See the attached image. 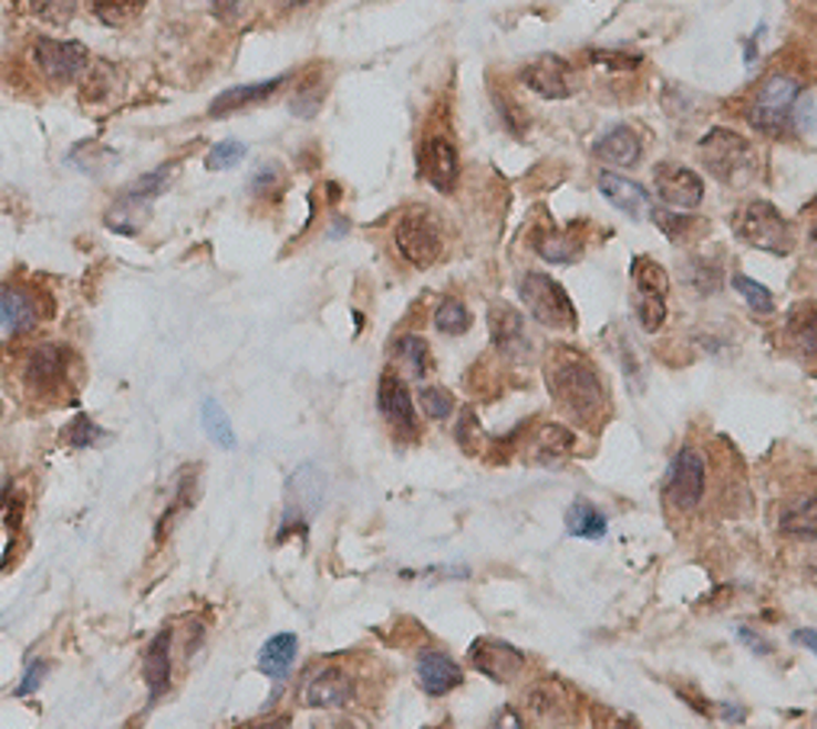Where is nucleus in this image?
Wrapping results in <instances>:
<instances>
[{"instance_id":"f257e3e1","label":"nucleus","mask_w":817,"mask_h":729,"mask_svg":"<svg viewBox=\"0 0 817 729\" xmlns=\"http://www.w3.org/2000/svg\"><path fill=\"white\" fill-rule=\"evenodd\" d=\"M545 379L550 398L563 408V415L577 425H596L606 415V389L592 364L570 351L557 347L545 364Z\"/></svg>"},{"instance_id":"f03ea898","label":"nucleus","mask_w":817,"mask_h":729,"mask_svg":"<svg viewBox=\"0 0 817 729\" xmlns=\"http://www.w3.org/2000/svg\"><path fill=\"white\" fill-rule=\"evenodd\" d=\"M699 158H702V165L709 167V174H715L717 180L734 184V187L747 184L753 167H756V158H753V148H749L747 138L734 133V129H724V126H715L712 133L702 135Z\"/></svg>"},{"instance_id":"7ed1b4c3","label":"nucleus","mask_w":817,"mask_h":729,"mask_svg":"<svg viewBox=\"0 0 817 729\" xmlns=\"http://www.w3.org/2000/svg\"><path fill=\"white\" fill-rule=\"evenodd\" d=\"M731 226H734V235L741 241H747L749 248H759V251L776 254V258H785L792 251L788 222L783 219V212L766 199H753L747 206H741L734 212Z\"/></svg>"},{"instance_id":"20e7f679","label":"nucleus","mask_w":817,"mask_h":729,"mask_svg":"<svg viewBox=\"0 0 817 729\" xmlns=\"http://www.w3.org/2000/svg\"><path fill=\"white\" fill-rule=\"evenodd\" d=\"M798 94H802V84L798 77L792 74H773L749 103L747 119L753 129L769 135H779L788 126L792 113H795V103H798Z\"/></svg>"},{"instance_id":"39448f33","label":"nucleus","mask_w":817,"mask_h":729,"mask_svg":"<svg viewBox=\"0 0 817 729\" xmlns=\"http://www.w3.org/2000/svg\"><path fill=\"white\" fill-rule=\"evenodd\" d=\"M518 293H521V302L528 305V312L535 315V322H541L547 329H573L577 325V309L567 296V290L554 277L525 273Z\"/></svg>"},{"instance_id":"423d86ee","label":"nucleus","mask_w":817,"mask_h":729,"mask_svg":"<svg viewBox=\"0 0 817 729\" xmlns=\"http://www.w3.org/2000/svg\"><path fill=\"white\" fill-rule=\"evenodd\" d=\"M396 248L412 267H432L444 251L442 229L438 219L425 209H408L406 216L396 222Z\"/></svg>"},{"instance_id":"0eeeda50","label":"nucleus","mask_w":817,"mask_h":729,"mask_svg":"<svg viewBox=\"0 0 817 729\" xmlns=\"http://www.w3.org/2000/svg\"><path fill=\"white\" fill-rule=\"evenodd\" d=\"M663 492H666V501L682 514L699 508V501L705 496V460L699 450L682 447L673 457V464L666 469V479H663Z\"/></svg>"},{"instance_id":"6e6552de","label":"nucleus","mask_w":817,"mask_h":729,"mask_svg":"<svg viewBox=\"0 0 817 729\" xmlns=\"http://www.w3.org/2000/svg\"><path fill=\"white\" fill-rule=\"evenodd\" d=\"M322 498H325V476L316 466L297 469L293 479L287 482V514H283V528L277 533V540H283L290 531L307 533L303 518H312L322 508Z\"/></svg>"},{"instance_id":"1a4fd4ad","label":"nucleus","mask_w":817,"mask_h":729,"mask_svg":"<svg viewBox=\"0 0 817 729\" xmlns=\"http://www.w3.org/2000/svg\"><path fill=\"white\" fill-rule=\"evenodd\" d=\"M354 675L344 665H319L312 668L300 685V704L312 710H335L354 700Z\"/></svg>"},{"instance_id":"9d476101","label":"nucleus","mask_w":817,"mask_h":729,"mask_svg":"<svg viewBox=\"0 0 817 729\" xmlns=\"http://www.w3.org/2000/svg\"><path fill=\"white\" fill-rule=\"evenodd\" d=\"M521 84L528 91H535L541 100H567L577 94L579 81L577 71L570 67V62H563L560 55H541L535 59L528 67H521Z\"/></svg>"},{"instance_id":"9b49d317","label":"nucleus","mask_w":817,"mask_h":729,"mask_svg":"<svg viewBox=\"0 0 817 729\" xmlns=\"http://www.w3.org/2000/svg\"><path fill=\"white\" fill-rule=\"evenodd\" d=\"M71 351L62 344H42L27 357L23 366V383L33 393H59L69 383Z\"/></svg>"},{"instance_id":"f8f14e48","label":"nucleus","mask_w":817,"mask_h":729,"mask_svg":"<svg viewBox=\"0 0 817 729\" xmlns=\"http://www.w3.org/2000/svg\"><path fill=\"white\" fill-rule=\"evenodd\" d=\"M33 62L49 81H71L87 67V49L65 39H39L33 45Z\"/></svg>"},{"instance_id":"ddd939ff","label":"nucleus","mask_w":817,"mask_h":729,"mask_svg":"<svg viewBox=\"0 0 817 729\" xmlns=\"http://www.w3.org/2000/svg\"><path fill=\"white\" fill-rule=\"evenodd\" d=\"M470 663L479 675L506 685L511 678H518V671L525 668V653L515 649L506 639H489V636H479L477 643L470 646Z\"/></svg>"},{"instance_id":"4468645a","label":"nucleus","mask_w":817,"mask_h":729,"mask_svg":"<svg viewBox=\"0 0 817 729\" xmlns=\"http://www.w3.org/2000/svg\"><path fill=\"white\" fill-rule=\"evenodd\" d=\"M653 180H656L660 199L673 209H682V212H692L705 199V184L692 167L660 165L653 170Z\"/></svg>"},{"instance_id":"2eb2a0df","label":"nucleus","mask_w":817,"mask_h":729,"mask_svg":"<svg viewBox=\"0 0 817 729\" xmlns=\"http://www.w3.org/2000/svg\"><path fill=\"white\" fill-rule=\"evenodd\" d=\"M418 167H422V177L442 190L451 194L457 187V177H461V162H457V148L442 138V135H432L425 145H422V155H418Z\"/></svg>"},{"instance_id":"dca6fc26","label":"nucleus","mask_w":817,"mask_h":729,"mask_svg":"<svg viewBox=\"0 0 817 729\" xmlns=\"http://www.w3.org/2000/svg\"><path fill=\"white\" fill-rule=\"evenodd\" d=\"M489 334H493V344L503 357L509 361H521L528 357L531 344H528V334H525V319L518 309H511L506 302H496L489 309Z\"/></svg>"},{"instance_id":"f3484780","label":"nucleus","mask_w":817,"mask_h":729,"mask_svg":"<svg viewBox=\"0 0 817 729\" xmlns=\"http://www.w3.org/2000/svg\"><path fill=\"white\" fill-rule=\"evenodd\" d=\"M415 675H418L422 691L432 697H444L464 681L461 665L454 663L447 653H442V649H422L418 659H415Z\"/></svg>"},{"instance_id":"a211bd4d","label":"nucleus","mask_w":817,"mask_h":729,"mask_svg":"<svg viewBox=\"0 0 817 729\" xmlns=\"http://www.w3.org/2000/svg\"><path fill=\"white\" fill-rule=\"evenodd\" d=\"M376 408L380 415L403 434H415L418 425H415V408H412V396H408L406 383L393 373H383L380 379V389H376Z\"/></svg>"},{"instance_id":"6ab92c4d","label":"nucleus","mask_w":817,"mask_h":729,"mask_svg":"<svg viewBox=\"0 0 817 729\" xmlns=\"http://www.w3.org/2000/svg\"><path fill=\"white\" fill-rule=\"evenodd\" d=\"M0 319H3V337L33 332L35 322H39V305L30 296V290L7 283L3 296H0Z\"/></svg>"},{"instance_id":"aec40b11","label":"nucleus","mask_w":817,"mask_h":729,"mask_svg":"<svg viewBox=\"0 0 817 729\" xmlns=\"http://www.w3.org/2000/svg\"><path fill=\"white\" fill-rule=\"evenodd\" d=\"M573 447H577V437H573L570 428H563V425H545L538 431V437H535V444H531L528 460L535 466H545V469H557V466H563L573 457Z\"/></svg>"},{"instance_id":"412c9836","label":"nucleus","mask_w":817,"mask_h":729,"mask_svg":"<svg viewBox=\"0 0 817 729\" xmlns=\"http://www.w3.org/2000/svg\"><path fill=\"white\" fill-rule=\"evenodd\" d=\"M592 155L612 167H631L641 158V138L628 126H614L602 138H596Z\"/></svg>"},{"instance_id":"4be33fe9","label":"nucleus","mask_w":817,"mask_h":729,"mask_svg":"<svg viewBox=\"0 0 817 729\" xmlns=\"http://www.w3.org/2000/svg\"><path fill=\"white\" fill-rule=\"evenodd\" d=\"M297 649H300V643H297L293 633H277V636H271V639L261 646V653H258V668H261L268 678H273L277 685H283L287 675H290V668L297 663Z\"/></svg>"},{"instance_id":"5701e85b","label":"nucleus","mask_w":817,"mask_h":729,"mask_svg":"<svg viewBox=\"0 0 817 729\" xmlns=\"http://www.w3.org/2000/svg\"><path fill=\"white\" fill-rule=\"evenodd\" d=\"M599 190H602V197L612 199V206H618V209H621L624 216H631V219H641L644 209H648V194H644V187L634 184V180H628V177H621V174L606 170V174L599 177Z\"/></svg>"},{"instance_id":"b1692460","label":"nucleus","mask_w":817,"mask_h":729,"mask_svg":"<svg viewBox=\"0 0 817 729\" xmlns=\"http://www.w3.org/2000/svg\"><path fill=\"white\" fill-rule=\"evenodd\" d=\"M785 337H788V347L798 354V357H817V309L815 305H795L788 312V322H785Z\"/></svg>"},{"instance_id":"393cba45","label":"nucleus","mask_w":817,"mask_h":729,"mask_svg":"<svg viewBox=\"0 0 817 729\" xmlns=\"http://www.w3.org/2000/svg\"><path fill=\"white\" fill-rule=\"evenodd\" d=\"M287 84V74L280 77H271V81H261V84H241V87H232L226 94L213 100L209 106V116H223V113H236L241 106H251V103H265V100L277 94L280 87Z\"/></svg>"},{"instance_id":"a878e982","label":"nucleus","mask_w":817,"mask_h":729,"mask_svg":"<svg viewBox=\"0 0 817 729\" xmlns=\"http://www.w3.org/2000/svg\"><path fill=\"white\" fill-rule=\"evenodd\" d=\"M145 668H142V675H145V685H148V691L152 697H162L168 695L170 688V633L162 631L155 639H152V646H148V653H145Z\"/></svg>"},{"instance_id":"bb28decb","label":"nucleus","mask_w":817,"mask_h":729,"mask_svg":"<svg viewBox=\"0 0 817 729\" xmlns=\"http://www.w3.org/2000/svg\"><path fill=\"white\" fill-rule=\"evenodd\" d=\"M567 695H563V685L560 681H538L525 691V707L535 720H560L567 717Z\"/></svg>"},{"instance_id":"cd10ccee","label":"nucleus","mask_w":817,"mask_h":729,"mask_svg":"<svg viewBox=\"0 0 817 729\" xmlns=\"http://www.w3.org/2000/svg\"><path fill=\"white\" fill-rule=\"evenodd\" d=\"M567 533H573L579 540H602L609 533V518L592 504V501H573L567 508Z\"/></svg>"},{"instance_id":"c85d7f7f","label":"nucleus","mask_w":817,"mask_h":729,"mask_svg":"<svg viewBox=\"0 0 817 729\" xmlns=\"http://www.w3.org/2000/svg\"><path fill=\"white\" fill-rule=\"evenodd\" d=\"M200 421H204L206 437H209L216 447H223V450H236V447H239L236 431H232V421H229L226 408H223L216 398H204V405H200Z\"/></svg>"},{"instance_id":"c756f323","label":"nucleus","mask_w":817,"mask_h":729,"mask_svg":"<svg viewBox=\"0 0 817 729\" xmlns=\"http://www.w3.org/2000/svg\"><path fill=\"white\" fill-rule=\"evenodd\" d=\"M145 3L148 0H97L94 3V17L101 20L103 27L123 30V27H133L138 17L145 13Z\"/></svg>"},{"instance_id":"7c9ffc66","label":"nucleus","mask_w":817,"mask_h":729,"mask_svg":"<svg viewBox=\"0 0 817 729\" xmlns=\"http://www.w3.org/2000/svg\"><path fill=\"white\" fill-rule=\"evenodd\" d=\"M783 533L792 537H805V540H815L817 537V496L802 498L798 504H792L779 521Z\"/></svg>"},{"instance_id":"2f4dec72","label":"nucleus","mask_w":817,"mask_h":729,"mask_svg":"<svg viewBox=\"0 0 817 729\" xmlns=\"http://www.w3.org/2000/svg\"><path fill=\"white\" fill-rule=\"evenodd\" d=\"M396 357H400V364L406 369L408 379H425L428 369H432V351H428V344H425L422 337H415V334H406V337L396 344Z\"/></svg>"},{"instance_id":"473e14b6","label":"nucleus","mask_w":817,"mask_h":729,"mask_svg":"<svg viewBox=\"0 0 817 729\" xmlns=\"http://www.w3.org/2000/svg\"><path fill=\"white\" fill-rule=\"evenodd\" d=\"M145 199H136V197H126L120 199L110 212H106V226L110 229H116V232H126V235H136L142 229V222H145Z\"/></svg>"},{"instance_id":"72a5a7b5","label":"nucleus","mask_w":817,"mask_h":729,"mask_svg":"<svg viewBox=\"0 0 817 729\" xmlns=\"http://www.w3.org/2000/svg\"><path fill=\"white\" fill-rule=\"evenodd\" d=\"M631 277H634V283H638L641 293H656V296H666L670 293V277H666L663 264H656L653 258H634Z\"/></svg>"},{"instance_id":"f704fd0d","label":"nucleus","mask_w":817,"mask_h":729,"mask_svg":"<svg viewBox=\"0 0 817 729\" xmlns=\"http://www.w3.org/2000/svg\"><path fill=\"white\" fill-rule=\"evenodd\" d=\"M653 216V222L666 232L670 241H689L692 238V229H705V222L702 219H695V216H689V212H670V209H653L650 212Z\"/></svg>"},{"instance_id":"c9c22d12","label":"nucleus","mask_w":817,"mask_h":729,"mask_svg":"<svg viewBox=\"0 0 817 729\" xmlns=\"http://www.w3.org/2000/svg\"><path fill=\"white\" fill-rule=\"evenodd\" d=\"M470 325H474V315L461 299H444L435 312V329L442 334H464L470 332Z\"/></svg>"},{"instance_id":"e433bc0d","label":"nucleus","mask_w":817,"mask_h":729,"mask_svg":"<svg viewBox=\"0 0 817 729\" xmlns=\"http://www.w3.org/2000/svg\"><path fill=\"white\" fill-rule=\"evenodd\" d=\"M731 287L741 293V296L747 299V305L753 312H759V315H769V312H776V299L773 293L763 287V283H756L753 277L747 273H734V280H731Z\"/></svg>"},{"instance_id":"4c0bfd02","label":"nucleus","mask_w":817,"mask_h":729,"mask_svg":"<svg viewBox=\"0 0 817 729\" xmlns=\"http://www.w3.org/2000/svg\"><path fill=\"white\" fill-rule=\"evenodd\" d=\"M535 248H538V254H541L545 261H550V264H570V261L577 258V244L560 232L538 235V238H535Z\"/></svg>"},{"instance_id":"58836bf2","label":"nucleus","mask_w":817,"mask_h":729,"mask_svg":"<svg viewBox=\"0 0 817 729\" xmlns=\"http://www.w3.org/2000/svg\"><path fill=\"white\" fill-rule=\"evenodd\" d=\"M682 270H685V280H689L699 293H717V290H721V264H717V261L692 258Z\"/></svg>"},{"instance_id":"ea45409f","label":"nucleus","mask_w":817,"mask_h":729,"mask_svg":"<svg viewBox=\"0 0 817 729\" xmlns=\"http://www.w3.org/2000/svg\"><path fill=\"white\" fill-rule=\"evenodd\" d=\"M638 309V322H641V329L648 334H656L663 329V322H666V296H656V293H641L638 290V302H634Z\"/></svg>"},{"instance_id":"a19ab883","label":"nucleus","mask_w":817,"mask_h":729,"mask_svg":"<svg viewBox=\"0 0 817 729\" xmlns=\"http://www.w3.org/2000/svg\"><path fill=\"white\" fill-rule=\"evenodd\" d=\"M170 177H174V165H162L158 170H152V174L138 177L136 184L126 190V197L145 199V202H148V199L162 197V194L170 187Z\"/></svg>"},{"instance_id":"79ce46f5","label":"nucleus","mask_w":817,"mask_h":729,"mask_svg":"<svg viewBox=\"0 0 817 729\" xmlns=\"http://www.w3.org/2000/svg\"><path fill=\"white\" fill-rule=\"evenodd\" d=\"M245 155H248V148L241 145L239 138H226V142H219V145L209 148L206 170H232V167L245 162Z\"/></svg>"},{"instance_id":"37998d69","label":"nucleus","mask_w":817,"mask_h":729,"mask_svg":"<svg viewBox=\"0 0 817 729\" xmlns=\"http://www.w3.org/2000/svg\"><path fill=\"white\" fill-rule=\"evenodd\" d=\"M30 7H33V13L42 23L65 27L74 17V10H77V0H30Z\"/></svg>"},{"instance_id":"c03bdc74","label":"nucleus","mask_w":817,"mask_h":729,"mask_svg":"<svg viewBox=\"0 0 817 729\" xmlns=\"http://www.w3.org/2000/svg\"><path fill=\"white\" fill-rule=\"evenodd\" d=\"M418 402H422V412L428 418H435V421H444L454 412V396L447 389H442V386H422Z\"/></svg>"},{"instance_id":"a18cd8bd","label":"nucleus","mask_w":817,"mask_h":729,"mask_svg":"<svg viewBox=\"0 0 817 729\" xmlns=\"http://www.w3.org/2000/svg\"><path fill=\"white\" fill-rule=\"evenodd\" d=\"M457 444L464 447V454H477V444H483V428L477 421V412L474 408H461V418H457V428H454Z\"/></svg>"},{"instance_id":"49530a36","label":"nucleus","mask_w":817,"mask_h":729,"mask_svg":"<svg viewBox=\"0 0 817 729\" xmlns=\"http://www.w3.org/2000/svg\"><path fill=\"white\" fill-rule=\"evenodd\" d=\"M103 437V431L81 412V415H74V421H71L69 428H65V440H69L71 447H91V444H97Z\"/></svg>"},{"instance_id":"de8ad7c7","label":"nucleus","mask_w":817,"mask_h":729,"mask_svg":"<svg viewBox=\"0 0 817 729\" xmlns=\"http://www.w3.org/2000/svg\"><path fill=\"white\" fill-rule=\"evenodd\" d=\"M277 190H280V170L273 165H265L251 180V194L255 197H277Z\"/></svg>"},{"instance_id":"09e8293b","label":"nucleus","mask_w":817,"mask_h":729,"mask_svg":"<svg viewBox=\"0 0 817 729\" xmlns=\"http://www.w3.org/2000/svg\"><path fill=\"white\" fill-rule=\"evenodd\" d=\"M45 671H49V665H45V663H30V668H27V675H23V681L17 685V695H20V697L33 695L35 688L42 685V678H45Z\"/></svg>"},{"instance_id":"8fccbe9b","label":"nucleus","mask_w":817,"mask_h":729,"mask_svg":"<svg viewBox=\"0 0 817 729\" xmlns=\"http://www.w3.org/2000/svg\"><path fill=\"white\" fill-rule=\"evenodd\" d=\"M596 65H606V67H638L641 65V55H609V52H602V49H592V55H589Z\"/></svg>"},{"instance_id":"3c124183","label":"nucleus","mask_w":817,"mask_h":729,"mask_svg":"<svg viewBox=\"0 0 817 729\" xmlns=\"http://www.w3.org/2000/svg\"><path fill=\"white\" fill-rule=\"evenodd\" d=\"M20 501L13 498V492L7 489V496H3V524H7V531H17L20 528Z\"/></svg>"},{"instance_id":"603ef678","label":"nucleus","mask_w":817,"mask_h":729,"mask_svg":"<svg viewBox=\"0 0 817 729\" xmlns=\"http://www.w3.org/2000/svg\"><path fill=\"white\" fill-rule=\"evenodd\" d=\"M219 20H236L241 10V0H209Z\"/></svg>"},{"instance_id":"864d4df0","label":"nucleus","mask_w":817,"mask_h":729,"mask_svg":"<svg viewBox=\"0 0 817 729\" xmlns=\"http://www.w3.org/2000/svg\"><path fill=\"white\" fill-rule=\"evenodd\" d=\"M792 643L805 646L808 653H815L817 656V631H808V627H805V631H795L792 633Z\"/></svg>"},{"instance_id":"5fc2aeb1","label":"nucleus","mask_w":817,"mask_h":729,"mask_svg":"<svg viewBox=\"0 0 817 729\" xmlns=\"http://www.w3.org/2000/svg\"><path fill=\"white\" fill-rule=\"evenodd\" d=\"M741 639H749L747 646H749V649H756V653H769V646H763V639H756V636H753V633H749L747 627L741 631Z\"/></svg>"},{"instance_id":"6e6d98bb","label":"nucleus","mask_w":817,"mask_h":729,"mask_svg":"<svg viewBox=\"0 0 817 729\" xmlns=\"http://www.w3.org/2000/svg\"><path fill=\"white\" fill-rule=\"evenodd\" d=\"M283 7H303V3H309V0H280Z\"/></svg>"},{"instance_id":"4d7b16f0","label":"nucleus","mask_w":817,"mask_h":729,"mask_svg":"<svg viewBox=\"0 0 817 729\" xmlns=\"http://www.w3.org/2000/svg\"><path fill=\"white\" fill-rule=\"evenodd\" d=\"M815 244H817V229H815Z\"/></svg>"}]
</instances>
